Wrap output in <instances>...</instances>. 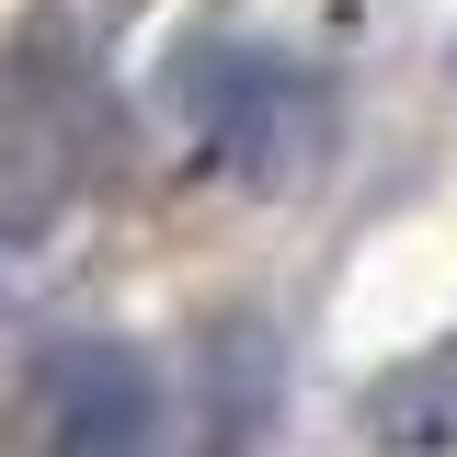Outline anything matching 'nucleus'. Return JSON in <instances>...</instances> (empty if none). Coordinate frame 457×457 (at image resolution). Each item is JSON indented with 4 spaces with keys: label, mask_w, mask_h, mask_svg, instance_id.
Instances as JSON below:
<instances>
[{
    "label": "nucleus",
    "mask_w": 457,
    "mask_h": 457,
    "mask_svg": "<svg viewBox=\"0 0 457 457\" xmlns=\"http://www.w3.org/2000/svg\"><path fill=\"white\" fill-rule=\"evenodd\" d=\"M171 104L195 126L206 171H228L240 195H286L297 171L320 161V137H332L320 69H297V57H275V46H195L171 69Z\"/></svg>",
    "instance_id": "nucleus-1"
},
{
    "label": "nucleus",
    "mask_w": 457,
    "mask_h": 457,
    "mask_svg": "<svg viewBox=\"0 0 457 457\" xmlns=\"http://www.w3.org/2000/svg\"><path fill=\"white\" fill-rule=\"evenodd\" d=\"M46 435L80 446V457L149 446V435H161V378H149V354H126V343H69L46 366Z\"/></svg>",
    "instance_id": "nucleus-2"
},
{
    "label": "nucleus",
    "mask_w": 457,
    "mask_h": 457,
    "mask_svg": "<svg viewBox=\"0 0 457 457\" xmlns=\"http://www.w3.org/2000/svg\"><path fill=\"white\" fill-rule=\"evenodd\" d=\"M446 69H457V46H446Z\"/></svg>",
    "instance_id": "nucleus-3"
}]
</instances>
